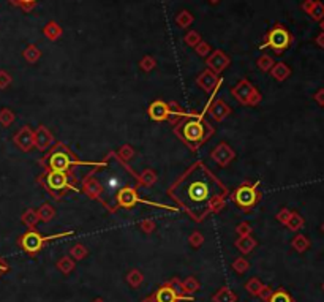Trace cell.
<instances>
[{
	"label": "cell",
	"instance_id": "42",
	"mask_svg": "<svg viewBox=\"0 0 324 302\" xmlns=\"http://www.w3.org/2000/svg\"><path fill=\"white\" fill-rule=\"evenodd\" d=\"M258 67L261 68L263 71H269L270 68L274 67V60H272L269 55H263V57L258 60Z\"/></svg>",
	"mask_w": 324,
	"mask_h": 302
},
{
	"label": "cell",
	"instance_id": "21",
	"mask_svg": "<svg viewBox=\"0 0 324 302\" xmlns=\"http://www.w3.org/2000/svg\"><path fill=\"white\" fill-rule=\"evenodd\" d=\"M270 74L275 81L282 83V81L291 76V68L287 64H283V62H278V64H274V67L270 68Z\"/></svg>",
	"mask_w": 324,
	"mask_h": 302
},
{
	"label": "cell",
	"instance_id": "9",
	"mask_svg": "<svg viewBox=\"0 0 324 302\" xmlns=\"http://www.w3.org/2000/svg\"><path fill=\"white\" fill-rule=\"evenodd\" d=\"M13 141L22 152H29L35 147V135L29 125H24L21 130H18V133L13 136Z\"/></svg>",
	"mask_w": 324,
	"mask_h": 302
},
{
	"label": "cell",
	"instance_id": "40",
	"mask_svg": "<svg viewBox=\"0 0 324 302\" xmlns=\"http://www.w3.org/2000/svg\"><path fill=\"white\" fill-rule=\"evenodd\" d=\"M24 57L27 59L30 64H35V62L40 59V51L35 48V46H29L27 49H25V53H24Z\"/></svg>",
	"mask_w": 324,
	"mask_h": 302
},
{
	"label": "cell",
	"instance_id": "51",
	"mask_svg": "<svg viewBox=\"0 0 324 302\" xmlns=\"http://www.w3.org/2000/svg\"><path fill=\"white\" fill-rule=\"evenodd\" d=\"M10 270V266H8V263H6L3 258H0V275L2 274H6Z\"/></svg>",
	"mask_w": 324,
	"mask_h": 302
},
{
	"label": "cell",
	"instance_id": "55",
	"mask_svg": "<svg viewBox=\"0 0 324 302\" xmlns=\"http://www.w3.org/2000/svg\"><path fill=\"white\" fill-rule=\"evenodd\" d=\"M141 302H157V301H155V296H154V293L149 294V296H145V298H144Z\"/></svg>",
	"mask_w": 324,
	"mask_h": 302
},
{
	"label": "cell",
	"instance_id": "24",
	"mask_svg": "<svg viewBox=\"0 0 324 302\" xmlns=\"http://www.w3.org/2000/svg\"><path fill=\"white\" fill-rule=\"evenodd\" d=\"M291 247H293L297 253H306L310 249V239L304 234H296L291 241Z\"/></svg>",
	"mask_w": 324,
	"mask_h": 302
},
{
	"label": "cell",
	"instance_id": "59",
	"mask_svg": "<svg viewBox=\"0 0 324 302\" xmlns=\"http://www.w3.org/2000/svg\"><path fill=\"white\" fill-rule=\"evenodd\" d=\"M22 2H32V0H22Z\"/></svg>",
	"mask_w": 324,
	"mask_h": 302
},
{
	"label": "cell",
	"instance_id": "14",
	"mask_svg": "<svg viewBox=\"0 0 324 302\" xmlns=\"http://www.w3.org/2000/svg\"><path fill=\"white\" fill-rule=\"evenodd\" d=\"M147 112H149V117L152 119V121H155V122L169 121V117H171L169 105L164 103L163 100H155V102H152Z\"/></svg>",
	"mask_w": 324,
	"mask_h": 302
},
{
	"label": "cell",
	"instance_id": "39",
	"mask_svg": "<svg viewBox=\"0 0 324 302\" xmlns=\"http://www.w3.org/2000/svg\"><path fill=\"white\" fill-rule=\"evenodd\" d=\"M252 231H253L252 225H250V223H247V222H240V223L236 226V234H237L239 237L252 236Z\"/></svg>",
	"mask_w": 324,
	"mask_h": 302
},
{
	"label": "cell",
	"instance_id": "23",
	"mask_svg": "<svg viewBox=\"0 0 324 302\" xmlns=\"http://www.w3.org/2000/svg\"><path fill=\"white\" fill-rule=\"evenodd\" d=\"M264 283L258 279V277H252V279L245 283V289L247 293H249L250 296H253V298H259V294H261V291L264 289Z\"/></svg>",
	"mask_w": 324,
	"mask_h": 302
},
{
	"label": "cell",
	"instance_id": "53",
	"mask_svg": "<svg viewBox=\"0 0 324 302\" xmlns=\"http://www.w3.org/2000/svg\"><path fill=\"white\" fill-rule=\"evenodd\" d=\"M316 45H318L320 48H324V32L323 34H320L318 36H316Z\"/></svg>",
	"mask_w": 324,
	"mask_h": 302
},
{
	"label": "cell",
	"instance_id": "22",
	"mask_svg": "<svg viewBox=\"0 0 324 302\" xmlns=\"http://www.w3.org/2000/svg\"><path fill=\"white\" fill-rule=\"evenodd\" d=\"M212 302H237V294L231 288L221 286L217 293L212 296Z\"/></svg>",
	"mask_w": 324,
	"mask_h": 302
},
{
	"label": "cell",
	"instance_id": "7",
	"mask_svg": "<svg viewBox=\"0 0 324 302\" xmlns=\"http://www.w3.org/2000/svg\"><path fill=\"white\" fill-rule=\"evenodd\" d=\"M154 296H155L157 302H180V301H190L192 302L193 301V296L179 294L168 282H164L163 285L154 293Z\"/></svg>",
	"mask_w": 324,
	"mask_h": 302
},
{
	"label": "cell",
	"instance_id": "54",
	"mask_svg": "<svg viewBox=\"0 0 324 302\" xmlns=\"http://www.w3.org/2000/svg\"><path fill=\"white\" fill-rule=\"evenodd\" d=\"M207 51H209V48H207L206 45H201V46L198 48V51H196V53H198L199 55H206V54H207Z\"/></svg>",
	"mask_w": 324,
	"mask_h": 302
},
{
	"label": "cell",
	"instance_id": "18",
	"mask_svg": "<svg viewBox=\"0 0 324 302\" xmlns=\"http://www.w3.org/2000/svg\"><path fill=\"white\" fill-rule=\"evenodd\" d=\"M207 65H209V70L214 71L215 74H218L230 65V59H228L221 51H217L207 59Z\"/></svg>",
	"mask_w": 324,
	"mask_h": 302
},
{
	"label": "cell",
	"instance_id": "27",
	"mask_svg": "<svg viewBox=\"0 0 324 302\" xmlns=\"http://www.w3.org/2000/svg\"><path fill=\"white\" fill-rule=\"evenodd\" d=\"M304 223H306L304 217L301 215L299 212L293 211V212H291V217L288 218V222H287V225H285V226H287L289 231H299V230L304 228Z\"/></svg>",
	"mask_w": 324,
	"mask_h": 302
},
{
	"label": "cell",
	"instance_id": "28",
	"mask_svg": "<svg viewBox=\"0 0 324 302\" xmlns=\"http://www.w3.org/2000/svg\"><path fill=\"white\" fill-rule=\"evenodd\" d=\"M138 182L141 187H152L157 182V173L154 169H144V171L138 176Z\"/></svg>",
	"mask_w": 324,
	"mask_h": 302
},
{
	"label": "cell",
	"instance_id": "4",
	"mask_svg": "<svg viewBox=\"0 0 324 302\" xmlns=\"http://www.w3.org/2000/svg\"><path fill=\"white\" fill-rule=\"evenodd\" d=\"M72 165H74V155L72 150L63 144H54V149L51 150V155L48 159V166L51 171L67 173Z\"/></svg>",
	"mask_w": 324,
	"mask_h": 302
},
{
	"label": "cell",
	"instance_id": "26",
	"mask_svg": "<svg viewBox=\"0 0 324 302\" xmlns=\"http://www.w3.org/2000/svg\"><path fill=\"white\" fill-rule=\"evenodd\" d=\"M182 288H183V294L192 296L196 291H199L201 283H199L198 279H196V277H187V279L182 280Z\"/></svg>",
	"mask_w": 324,
	"mask_h": 302
},
{
	"label": "cell",
	"instance_id": "29",
	"mask_svg": "<svg viewBox=\"0 0 324 302\" xmlns=\"http://www.w3.org/2000/svg\"><path fill=\"white\" fill-rule=\"evenodd\" d=\"M36 212H38V217H40V222H44V223L51 222V220H54L55 217V209L49 203H43Z\"/></svg>",
	"mask_w": 324,
	"mask_h": 302
},
{
	"label": "cell",
	"instance_id": "41",
	"mask_svg": "<svg viewBox=\"0 0 324 302\" xmlns=\"http://www.w3.org/2000/svg\"><path fill=\"white\" fill-rule=\"evenodd\" d=\"M138 226L141 228V231L143 232H145V234H150V232H154L155 231V228H157V225H155V222L154 220H141V222L138 223Z\"/></svg>",
	"mask_w": 324,
	"mask_h": 302
},
{
	"label": "cell",
	"instance_id": "10",
	"mask_svg": "<svg viewBox=\"0 0 324 302\" xmlns=\"http://www.w3.org/2000/svg\"><path fill=\"white\" fill-rule=\"evenodd\" d=\"M34 135H35V147L40 150V152H48V150L54 147L55 140L48 127L40 125V127L34 131Z\"/></svg>",
	"mask_w": 324,
	"mask_h": 302
},
{
	"label": "cell",
	"instance_id": "58",
	"mask_svg": "<svg viewBox=\"0 0 324 302\" xmlns=\"http://www.w3.org/2000/svg\"><path fill=\"white\" fill-rule=\"evenodd\" d=\"M321 230H323V232H324V223H323V226H321Z\"/></svg>",
	"mask_w": 324,
	"mask_h": 302
},
{
	"label": "cell",
	"instance_id": "16",
	"mask_svg": "<svg viewBox=\"0 0 324 302\" xmlns=\"http://www.w3.org/2000/svg\"><path fill=\"white\" fill-rule=\"evenodd\" d=\"M46 182L51 190H63L68 187V174L62 171H49Z\"/></svg>",
	"mask_w": 324,
	"mask_h": 302
},
{
	"label": "cell",
	"instance_id": "47",
	"mask_svg": "<svg viewBox=\"0 0 324 302\" xmlns=\"http://www.w3.org/2000/svg\"><path fill=\"white\" fill-rule=\"evenodd\" d=\"M44 32H46V35L51 36V40H55V38H57V35L60 34V30H59V27L55 26V24H49V26L46 27V30H44Z\"/></svg>",
	"mask_w": 324,
	"mask_h": 302
},
{
	"label": "cell",
	"instance_id": "45",
	"mask_svg": "<svg viewBox=\"0 0 324 302\" xmlns=\"http://www.w3.org/2000/svg\"><path fill=\"white\" fill-rule=\"evenodd\" d=\"M141 68H143L144 71L154 70V68H155V60L152 59V57H144V59L141 60Z\"/></svg>",
	"mask_w": 324,
	"mask_h": 302
},
{
	"label": "cell",
	"instance_id": "34",
	"mask_svg": "<svg viewBox=\"0 0 324 302\" xmlns=\"http://www.w3.org/2000/svg\"><path fill=\"white\" fill-rule=\"evenodd\" d=\"M15 119H16V116L11 109H8V108L0 109V125H2V127H5V128L10 127V125L15 122Z\"/></svg>",
	"mask_w": 324,
	"mask_h": 302
},
{
	"label": "cell",
	"instance_id": "52",
	"mask_svg": "<svg viewBox=\"0 0 324 302\" xmlns=\"http://www.w3.org/2000/svg\"><path fill=\"white\" fill-rule=\"evenodd\" d=\"M198 40H199V38H198V35H196V34H190L187 38H185V41L188 43V45H196V43H198Z\"/></svg>",
	"mask_w": 324,
	"mask_h": 302
},
{
	"label": "cell",
	"instance_id": "15",
	"mask_svg": "<svg viewBox=\"0 0 324 302\" xmlns=\"http://www.w3.org/2000/svg\"><path fill=\"white\" fill-rule=\"evenodd\" d=\"M82 192H84L87 196L92 198V199H98L101 196V193H103V187H101L100 182L93 178V173H90L84 180H82Z\"/></svg>",
	"mask_w": 324,
	"mask_h": 302
},
{
	"label": "cell",
	"instance_id": "3",
	"mask_svg": "<svg viewBox=\"0 0 324 302\" xmlns=\"http://www.w3.org/2000/svg\"><path fill=\"white\" fill-rule=\"evenodd\" d=\"M258 185H259V182H255V184L244 182L242 185L237 187L236 192L233 193V201L236 203V206H239L240 209H244V211H250L252 207H255L259 198H261Z\"/></svg>",
	"mask_w": 324,
	"mask_h": 302
},
{
	"label": "cell",
	"instance_id": "17",
	"mask_svg": "<svg viewBox=\"0 0 324 302\" xmlns=\"http://www.w3.org/2000/svg\"><path fill=\"white\" fill-rule=\"evenodd\" d=\"M188 196L192 201H195V203H201V201H204L209 196V185L201 180L193 182V184H190L188 187Z\"/></svg>",
	"mask_w": 324,
	"mask_h": 302
},
{
	"label": "cell",
	"instance_id": "25",
	"mask_svg": "<svg viewBox=\"0 0 324 302\" xmlns=\"http://www.w3.org/2000/svg\"><path fill=\"white\" fill-rule=\"evenodd\" d=\"M21 222L27 226L29 230H34L35 226L40 222V217H38V212L35 209H27L22 215H21Z\"/></svg>",
	"mask_w": 324,
	"mask_h": 302
},
{
	"label": "cell",
	"instance_id": "35",
	"mask_svg": "<svg viewBox=\"0 0 324 302\" xmlns=\"http://www.w3.org/2000/svg\"><path fill=\"white\" fill-rule=\"evenodd\" d=\"M249 267H250V263L247 261L244 256L236 258V260L233 261V269H234V272H237V274H245L247 270H249Z\"/></svg>",
	"mask_w": 324,
	"mask_h": 302
},
{
	"label": "cell",
	"instance_id": "33",
	"mask_svg": "<svg viewBox=\"0 0 324 302\" xmlns=\"http://www.w3.org/2000/svg\"><path fill=\"white\" fill-rule=\"evenodd\" d=\"M87 255H89V250L86 245H82V244H74L73 247L70 249V256H72L74 261L84 260Z\"/></svg>",
	"mask_w": 324,
	"mask_h": 302
},
{
	"label": "cell",
	"instance_id": "32",
	"mask_svg": "<svg viewBox=\"0 0 324 302\" xmlns=\"http://www.w3.org/2000/svg\"><path fill=\"white\" fill-rule=\"evenodd\" d=\"M268 302H294V299H293V296L287 291V289L280 286V288H277V289L272 291Z\"/></svg>",
	"mask_w": 324,
	"mask_h": 302
},
{
	"label": "cell",
	"instance_id": "37",
	"mask_svg": "<svg viewBox=\"0 0 324 302\" xmlns=\"http://www.w3.org/2000/svg\"><path fill=\"white\" fill-rule=\"evenodd\" d=\"M119 157H120V160L128 161L135 157V149H133L130 144H124V146L119 149Z\"/></svg>",
	"mask_w": 324,
	"mask_h": 302
},
{
	"label": "cell",
	"instance_id": "38",
	"mask_svg": "<svg viewBox=\"0 0 324 302\" xmlns=\"http://www.w3.org/2000/svg\"><path fill=\"white\" fill-rule=\"evenodd\" d=\"M188 242L193 249H199L201 245L204 244V236H202V232L199 231H193L188 237Z\"/></svg>",
	"mask_w": 324,
	"mask_h": 302
},
{
	"label": "cell",
	"instance_id": "6",
	"mask_svg": "<svg viewBox=\"0 0 324 302\" xmlns=\"http://www.w3.org/2000/svg\"><path fill=\"white\" fill-rule=\"evenodd\" d=\"M291 45V35L285 27L277 26L269 32L268 40L263 45V48H272L277 54H282L285 49Z\"/></svg>",
	"mask_w": 324,
	"mask_h": 302
},
{
	"label": "cell",
	"instance_id": "36",
	"mask_svg": "<svg viewBox=\"0 0 324 302\" xmlns=\"http://www.w3.org/2000/svg\"><path fill=\"white\" fill-rule=\"evenodd\" d=\"M211 211L212 212H220L225 207V196L223 195H214L211 199Z\"/></svg>",
	"mask_w": 324,
	"mask_h": 302
},
{
	"label": "cell",
	"instance_id": "43",
	"mask_svg": "<svg viewBox=\"0 0 324 302\" xmlns=\"http://www.w3.org/2000/svg\"><path fill=\"white\" fill-rule=\"evenodd\" d=\"M291 212H293V211H289L288 207H283V209L278 211V213H277L275 217H277V220H278V222H280L282 225H287L288 218L291 217Z\"/></svg>",
	"mask_w": 324,
	"mask_h": 302
},
{
	"label": "cell",
	"instance_id": "56",
	"mask_svg": "<svg viewBox=\"0 0 324 302\" xmlns=\"http://www.w3.org/2000/svg\"><path fill=\"white\" fill-rule=\"evenodd\" d=\"M92 302H105V301H103V299H101V298H97V299H93Z\"/></svg>",
	"mask_w": 324,
	"mask_h": 302
},
{
	"label": "cell",
	"instance_id": "12",
	"mask_svg": "<svg viewBox=\"0 0 324 302\" xmlns=\"http://www.w3.org/2000/svg\"><path fill=\"white\" fill-rule=\"evenodd\" d=\"M196 83H198V86L207 93V95H214L218 84H220V79H218V74H215L211 70H206L196 78Z\"/></svg>",
	"mask_w": 324,
	"mask_h": 302
},
{
	"label": "cell",
	"instance_id": "44",
	"mask_svg": "<svg viewBox=\"0 0 324 302\" xmlns=\"http://www.w3.org/2000/svg\"><path fill=\"white\" fill-rule=\"evenodd\" d=\"M11 84V76L6 71H0V90H5Z\"/></svg>",
	"mask_w": 324,
	"mask_h": 302
},
{
	"label": "cell",
	"instance_id": "30",
	"mask_svg": "<svg viewBox=\"0 0 324 302\" xmlns=\"http://www.w3.org/2000/svg\"><path fill=\"white\" fill-rule=\"evenodd\" d=\"M74 267H76V264H74V260L70 255H67V256H62L59 261H57V269L60 270L62 274H65V275H68V274H72L73 270H74Z\"/></svg>",
	"mask_w": 324,
	"mask_h": 302
},
{
	"label": "cell",
	"instance_id": "31",
	"mask_svg": "<svg viewBox=\"0 0 324 302\" xmlns=\"http://www.w3.org/2000/svg\"><path fill=\"white\" fill-rule=\"evenodd\" d=\"M125 280H126V283H128L131 288H139V286L143 285V282H144V275H143V272L139 269H131L130 272L126 274Z\"/></svg>",
	"mask_w": 324,
	"mask_h": 302
},
{
	"label": "cell",
	"instance_id": "46",
	"mask_svg": "<svg viewBox=\"0 0 324 302\" xmlns=\"http://www.w3.org/2000/svg\"><path fill=\"white\" fill-rule=\"evenodd\" d=\"M168 283H169V285L173 286V288L176 289V291L179 293V294H183V288H182V280L179 279V277H173V279H171V280H168Z\"/></svg>",
	"mask_w": 324,
	"mask_h": 302
},
{
	"label": "cell",
	"instance_id": "19",
	"mask_svg": "<svg viewBox=\"0 0 324 302\" xmlns=\"http://www.w3.org/2000/svg\"><path fill=\"white\" fill-rule=\"evenodd\" d=\"M302 8L307 11V13L316 21H321L324 18V3L316 2V0H307L306 3L302 5Z\"/></svg>",
	"mask_w": 324,
	"mask_h": 302
},
{
	"label": "cell",
	"instance_id": "60",
	"mask_svg": "<svg viewBox=\"0 0 324 302\" xmlns=\"http://www.w3.org/2000/svg\"><path fill=\"white\" fill-rule=\"evenodd\" d=\"M323 289H324V285H323Z\"/></svg>",
	"mask_w": 324,
	"mask_h": 302
},
{
	"label": "cell",
	"instance_id": "50",
	"mask_svg": "<svg viewBox=\"0 0 324 302\" xmlns=\"http://www.w3.org/2000/svg\"><path fill=\"white\" fill-rule=\"evenodd\" d=\"M190 22H192V18H190V16L185 13V11H183V15L179 18V24H180L182 27H185L187 24H190Z\"/></svg>",
	"mask_w": 324,
	"mask_h": 302
},
{
	"label": "cell",
	"instance_id": "13",
	"mask_svg": "<svg viewBox=\"0 0 324 302\" xmlns=\"http://www.w3.org/2000/svg\"><path fill=\"white\" fill-rule=\"evenodd\" d=\"M116 201L120 207H124V209H130V207H133L136 203H145V201L139 199L136 188H133V187H125V188H122V190H119Z\"/></svg>",
	"mask_w": 324,
	"mask_h": 302
},
{
	"label": "cell",
	"instance_id": "5",
	"mask_svg": "<svg viewBox=\"0 0 324 302\" xmlns=\"http://www.w3.org/2000/svg\"><path fill=\"white\" fill-rule=\"evenodd\" d=\"M231 95L244 106H258L259 102L263 100L261 93L258 92L256 87L252 83H249L247 79L239 81V83L233 87Z\"/></svg>",
	"mask_w": 324,
	"mask_h": 302
},
{
	"label": "cell",
	"instance_id": "2",
	"mask_svg": "<svg viewBox=\"0 0 324 302\" xmlns=\"http://www.w3.org/2000/svg\"><path fill=\"white\" fill-rule=\"evenodd\" d=\"M68 234H72V231L62 232V234H54V236H41L40 232H36L35 230H29L25 234H22L21 237H19V247H21L25 253L36 255L38 251L46 245V242L53 241V239H57V237L68 236Z\"/></svg>",
	"mask_w": 324,
	"mask_h": 302
},
{
	"label": "cell",
	"instance_id": "48",
	"mask_svg": "<svg viewBox=\"0 0 324 302\" xmlns=\"http://www.w3.org/2000/svg\"><path fill=\"white\" fill-rule=\"evenodd\" d=\"M272 291H274V289H272V286L266 285V286H264V289L261 291V294H259V298H261L264 302H268V301H269V298H270V294H272Z\"/></svg>",
	"mask_w": 324,
	"mask_h": 302
},
{
	"label": "cell",
	"instance_id": "11",
	"mask_svg": "<svg viewBox=\"0 0 324 302\" xmlns=\"http://www.w3.org/2000/svg\"><path fill=\"white\" fill-rule=\"evenodd\" d=\"M207 112L215 122H223L225 119L233 112V109L225 100L217 98V100H214V102H211V105H209V108H207Z\"/></svg>",
	"mask_w": 324,
	"mask_h": 302
},
{
	"label": "cell",
	"instance_id": "8",
	"mask_svg": "<svg viewBox=\"0 0 324 302\" xmlns=\"http://www.w3.org/2000/svg\"><path fill=\"white\" fill-rule=\"evenodd\" d=\"M211 159L217 163L218 166H228L234 159H236V152H234L230 144L223 141V142L217 144V147L211 152Z\"/></svg>",
	"mask_w": 324,
	"mask_h": 302
},
{
	"label": "cell",
	"instance_id": "20",
	"mask_svg": "<svg viewBox=\"0 0 324 302\" xmlns=\"http://www.w3.org/2000/svg\"><path fill=\"white\" fill-rule=\"evenodd\" d=\"M256 239H253L252 236H244V237H239L236 241V249L240 251L242 255H249L252 253L253 250L256 249Z\"/></svg>",
	"mask_w": 324,
	"mask_h": 302
},
{
	"label": "cell",
	"instance_id": "49",
	"mask_svg": "<svg viewBox=\"0 0 324 302\" xmlns=\"http://www.w3.org/2000/svg\"><path fill=\"white\" fill-rule=\"evenodd\" d=\"M313 98H315L316 103H318L320 106H323V108H324V89H320L318 92H316L315 95H313Z\"/></svg>",
	"mask_w": 324,
	"mask_h": 302
},
{
	"label": "cell",
	"instance_id": "57",
	"mask_svg": "<svg viewBox=\"0 0 324 302\" xmlns=\"http://www.w3.org/2000/svg\"><path fill=\"white\" fill-rule=\"evenodd\" d=\"M321 29H323V32H324V18L321 19Z\"/></svg>",
	"mask_w": 324,
	"mask_h": 302
},
{
	"label": "cell",
	"instance_id": "1",
	"mask_svg": "<svg viewBox=\"0 0 324 302\" xmlns=\"http://www.w3.org/2000/svg\"><path fill=\"white\" fill-rule=\"evenodd\" d=\"M180 127H182L183 141L190 144L192 149H196L201 144H204L209 140V136L214 135V128L209 127L204 121H201V117L198 116L187 119Z\"/></svg>",
	"mask_w": 324,
	"mask_h": 302
}]
</instances>
